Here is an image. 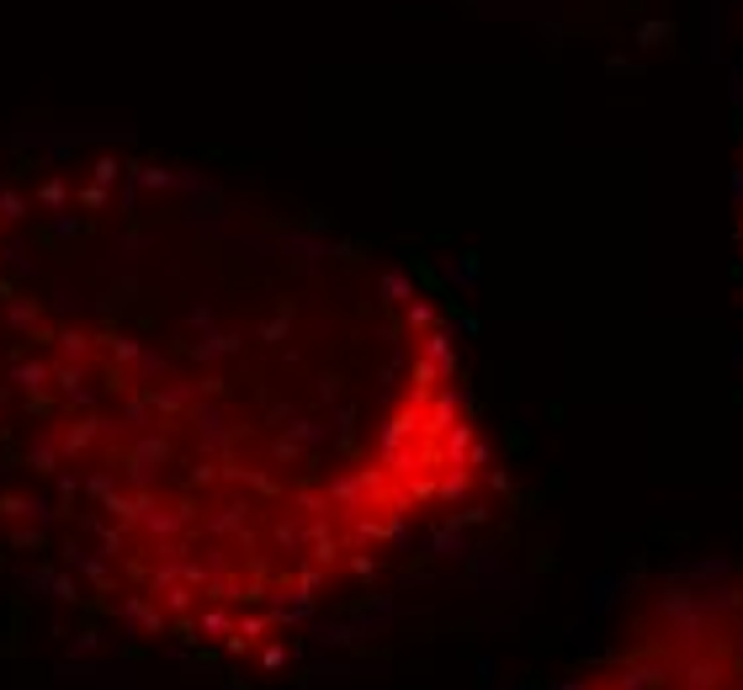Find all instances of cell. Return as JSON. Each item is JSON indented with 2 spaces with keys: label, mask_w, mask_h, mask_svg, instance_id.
<instances>
[{
  "label": "cell",
  "mask_w": 743,
  "mask_h": 690,
  "mask_svg": "<svg viewBox=\"0 0 743 690\" xmlns=\"http://www.w3.org/2000/svg\"><path fill=\"white\" fill-rule=\"evenodd\" d=\"M510 468L409 266L223 170L0 176V558L96 627L277 675Z\"/></svg>",
  "instance_id": "1"
},
{
  "label": "cell",
  "mask_w": 743,
  "mask_h": 690,
  "mask_svg": "<svg viewBox=\"0 0 743 690\" xmlns=\"http://www.w3.org/2000/svg\"><path fill=\"white\" fill-rule=\"evenodd\" d=\"M557 690H743V563L653 584Z\"/></svg>",
  "instance_id": "2"
},
{
  "label": "cell",
  "mask_w": 743,
  "mask_h": 690,
  "mask_svg": "<svg viewBox=\"0 0 743 690\" xmlns=\"http://www.w3.org/2000/svg\"><path fill=\"white\" fill-rule=\"evenodd\" d=\"M733 197H738V245H743V159H738V181H733Z\"/></svg>",
  "instance_id": "3"
}]
</instances>
